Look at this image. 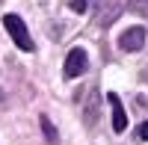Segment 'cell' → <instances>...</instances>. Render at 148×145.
<instances>
[{
	"label": "cell",
	"instance_id": "2",
	"mask_svg": "<svg viewBox=\"0 0 148 145\" xmlns=\"http://www.w3.org/2000/svg\"><path fill=\"white\" fill-rule=\"evenodd\" d=\"M86 65H89V59H86V51H83V47H71V51H68V56H65V65H62L65 80L80 77L83 71H86Z\"/></svg>",
	"mask_w": 148,
	"mask_h": 145
},
{
	"label": "cell",
	"instance_id": "3",
	"mask_svg": "<svg viewBox=\"0 0 148 145\" xmlns=\"http://www.w3.org/2000/svg\"><path fill=\"white\" fill-rule=\"evenodd\" d=\"M119 47H121V51H127V53L142 51V47H145V30H142V27H130V30H125V33L119 36Z\"/></svg>",
	"mask_w": 148,
	"mask_h": 145
},
{
	"label": "cell",
	"instance_id": "9",
	"mask_svg": "<svg viewBox=\"0 0 148 145\" xmlns=\"http://www.w3.org/2000/svg\"><path fill=\"white\" fill-rule=\"evenodd\" d=\"M139 139H148V122L139 124Z\"/></svg>",
	"mask_w": 148,
	"mask_h": 145
},
{
	"label": "cell",
	"instance_id": "8",
	"mask_svg": "<svg viewBox=\"0 0 148 145\" xmlns=\"http://www.w3.org/2000/svg\"><path fill=\"white\" fill-rule=\"evenodd\" d=\"M71 9H74V12H86V0H74Z\"/></svg>",
	"mask_w": 148,
	"mask_h": 145
},
{
	"label": "cell",
	"instance_id": "4",
	"mask_svg": "<svg viewBox=\"0 0 148 145\" xmlns=\"http://www.w3.org/2000/svg\"><path fill=\"white\" fill-rule=\"evenodd\" d=\"M107 104H110V116H113V130H116V133H125L127 116H125V107H121V98H119V95H110Z\"/></svg>",
	"mask_w": 148,
	"mask_h": 145
},
{
	"label": "cell",
	"instance_id": "7",
	"mask_svg": "<svg viewBox=\"0 0 148 145\" xmlns=\"http://www.w3.org/2000/svg\"><path fill=\"white\" fill-rule=\"evenodd\" d=\"M127 6L133 12H139V15H148V0H127Z\"/></svg>",
	"mask_w": 148,
	"mask_h": 145
},
{
	"label": "cell",
	"instance_id": "5",
	"mask_svg": "<svg viewBox=\"0 0 148 145\" xmlns=\"http://www.w3.org/2000/svg\"><path fill=\"white\" fill-rule=\"evenodd\" d=\"M83 122L89 124V127L98 122V89L89 92V101H86V107H83Z\"/></svg>",
	"mask_w": 148,
	"mask_h": 145
},
{
	"label": "cell",
	"instance_id": "1",
	"mask_svg": "<svg viewBox=\"0 0 148 145\" xmlns=\"http://www.w3.org/2000/svg\"><path fill=\"white\" fill-rule=\"evenodd\" d=\"M3 27L9 30V36H12V42H15L21 51H33V39H30V33H27V24H24L18 15H6L3 18Z\"/></svg>",
	"mask_w": 148,
	"mask_h": 145
},
{
	"label": "cell",
	"instance_id": "6",
	"mask_svg": "<svg viewBox=\"0 0 148 145\" xmlns=\"http://www.w3.org/2000/svg\"><path fill=\"white\" fill-rule=\"evenodd\" d=\"M39 124H42L45 139L51 142V145H56V139H59V136H56V130H53V124H51V118H47V116H42V118H39Z\"/></svg>",
	"mask_w": 148,
	"mask_h": 145
}]
</instances>
